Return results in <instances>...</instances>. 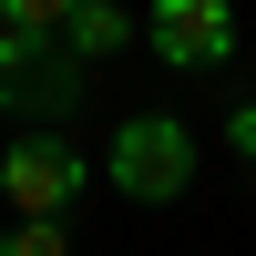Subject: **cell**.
Returning a JSON list of instances; mask_svg holds the SVG:
<instances>
[{
  "mask_svg": "<svg viewBox=\"0 0 256 256\" xmlns=\"http://www.w3.org/2000/svg\"><path fill=\"white\" fill-rule=\"evenodd\" d=\"M0 256H72V226L62 216H10L0 226Z\"/></svg>",
  "mask_w": 256,
  "mask_h": 256,
  "instance_id": "obj_6",
  "label": "cell"
},
{
  "mask_svg": "<svg viewBox=\"0 0 256 256\" xmlns=\"http://www.w3.org/2000/svg\"><path fill=\"white\" fill-rule=\"evenodd\" d=\"M0 154H10V134H0Z\"/></svg>",
  "mask_w": 256,
  "mask_h": 256,
  "instance_id": "obj_9",
  "label": "cell"
},
{
  "mask_svg": "<svg viewBox=\"0 0 256 256\" xmlns=\"http://www.w3.org/2000/svg\"><path fill=\"white\" fill-rule=\"evenodd\" d=\"M226 154L256 164V102H236V113H226Z\"/></svg>",
  "mask_w": 256,
  "mask_h": 256,
  "instance_id": "obj_8",
  "label": "cell"
},
{
  "mask_svg": "<svg viewBox=\"0 0 256 256\" xmlns=\"http://www.w3.org/2000/svg\"><path fill=\"white\" fill-rule=\"evenodd\" d=\"M72 10H82V0H0V20H20V31H41V41H62Z\"/></svg>",
  "mask_w": 256,
  "mask_h": 256,
  "instance_id": "obj_7",
  "label": "cell"
},
{
  "mask_svg": "<svg viewBox=\"0 0 256 256\" xmlns=\"http://www.w3.org/2000/svg\"><path fill=\"white\" fill-rule=\"evenodd\" d=\"M144 41H154L164 72H226L236 62V0H154Z\"/></svg>",
  "mask_w": 256,
  "mask_h": 256,
  "instance_id": "obj_3",
  "label": "cell"
},
{
  "mask_svg": "<svg viewBox=\"0 0 256 256\" xmlns=\"http://www.w3.org/2000/svg\"><path fill=\"white\" fill-rule=\"evenodd\" d=\"M134 31H144V20L123 10V0H82V10L62 20V52H72L82 72H92V62H113V52H134Z\"/></svg>",
  "mask_w": 256,
  "mask_h": 256,
  "instance_id": "obj_5",
  "label": "cell"
},
{
  "mask_svg": "<svg viewBox=\"0 0 256 256\" xmlns=\"http://www.w3.org/2000/svg\"><path fill=\"white\" fill-rule=\"evenodd\" d=\"M195 134H184L174 113H123L113 123V144H102V184L113 195H134V205H174L184 184H195Z\"/></svg>",
  "mask_w": 256,
  "mask_h": 256,
  "instance_id": "obj_1",
  "label": "cell"
},
{
  "mask_svg": "<svg viewBox=\"0 0 256 256\" xmlns=\"http://www.w3.org/2000/svg\"><path fill=\"white\" fill-rule=\"evenodd\" d=\"M72 92H82V62L62 52V41L0 20V102H10V113H62Z\"/></svg>",
  "mask_w": 256,
  "mask_h": 256,
  "instance_id": "obj_4",
  "label": "cell"
},
{
  "mask_svg": "<svg viewBox=\"0 0 256 256\" xmlns=\"http://www.w3.org/2000/svg\"><path fill=\"white\" fill-rule=\"evenodd\" d=\"M0 195H10V216H72V205L92 195V154H82L72 134H10Z\"/></svg>",
  "mask_w": 256,
  "mask_h": 256,
  "instance_id": "obj_2",
  "label": "cell"
}]
</instances>
